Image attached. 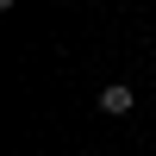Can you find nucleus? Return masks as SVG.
I'll list each match as a JSON object with an SVG mask.
<instances>
[{"instance_id":"obj_1","label":"nucleus","mask_w":156,"mask_h":156,"mask_svg":"<svg viewBox=\"0 0 156 156\" xmlns=\"http://www.w3.org/2000/svg\"><path fill=\"white\" fill-rule=\"evenodd\" d=\"M131 87H125V81H112V87H100V106H106V112H131Z\"/></svg>"}]
</instances>
